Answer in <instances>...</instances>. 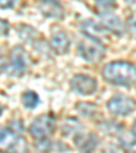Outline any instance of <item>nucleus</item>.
Listing matches in <instances>:
<instances>
[{"instance_id": "obj_13", "label": "nucleus", "mask_w": 136, "mask_h": 153, "mask_svg": "<svg viewBox=\"0 0 136 153\" xmlns=\"http://www.w3.org/2000/svg\"><path fill=\"white\" fill-rule=\"evenodd\" d=\"M117 140H119V144L124 149H131V148H133L136 145V134L132 130H122L119 134Z\"/></svg>"}, {"instance_id": "obj_1", "label": "nucleus", "mask_w": 136, "mask_h": 153, "mask_svg": "<svg viewBox=\"0 0 136 153\" xmlns=\"http://www.w3.org/2000/svg\"><path fill=\"white\" fill-rule=\"evenodd\" d=\"M102 76L112 85L131 87L136 83V67L128 61H110L102 69Z\"/></svg>"}, {"instance_id": "obj_19", "label": "nucleus", "mask_w": 136, "mask_h": 153, "mask_svg": "<svg viewBox=\"0 0 136 153\" xmlns=\"http://www.w3.org/2000/svg\"><path fill=\"white\" fill-rule=\"evenodd\" d=\"M10 31V23L6 19L0 18V34L2 35H7Z\"/></svg>"}, {"instance_id": "obj_17", "label": "nucleus", "mask_w": 136, "mask_h": 153, "mask_svg": "<svg viewBox=\"0 0 136 153\" xmlns=\"http://www.w3.org/2000/svg\"><path fill=\"white\" fill-rule=\"evenodd\" d=\"M95 4L102 12H110L116 7V0H95Z\"/></svg>"}, {"instance_id": "obj_11", "label": "nucleus", "mask_w": 136, "mask_h": 153, "mask_svg": "<svg viewBox=\"0 0 136 153\" xmlns=\"http://www.w3.org/2000/svg\"><path fill=\"white\" fill-rule=\"evenodd\" d=\"M80 30L84 37H91V38H97V39H101L102 35L109 33L101 23H97V22H94L91 19H87L84 22H82Z\"/></svg>"}, {"instance_id": "obj_5", "label": "nucleus", "mask_w": 136, "mask_h": 153, "mask_svg": "<svg viewBox=\"0 0 136 153\" xmlns=\"http://www.w3.org/2000/svg\"><path fill=\"white\" fill-rule=\"evenodd\" d=\"M27 69V56L22 46H15L11 50V58L10 64L7 65L6 72L8 76H18L23 75Z\"/></svg>"}, {"instance_id": "obj_20", "label": "nucleus", "mask_w": 136, "mask_h": 153, "mask_svg": "<svg viewBox=\"0 0 136 153\" xmlns=\"http://www.w3.org/2000/svg\"><path fill=\"white\" fill-rule=\"evenodd\" d=\"M125 3H127L132 10L136 11V0H125Z\"/></svg>"}, {"instance_id": "obj_4", "label": "nucleus", "mask_w": 136, "mask_h": 153, "mask_svg": "<svg viewBox=\"0 0 136 153\" xmlns=\"http://www.w3.org/2000/svg\"><path fill=\"white\" fill-rule=\"evenodd\" d=\"M106 107L109 113H112L116 117H127L129 114L133 113L136 107V102L132 98L127 95H114L113 98H110L106 103Z\"/></svg>"}, {"instance_id": "obj_2", "label": "nucleus", "mask_w": 136, "mask_h": 153, "mask_svg": "<svg viewBox=\"0 0 136 153\" xmlns=\"http://www.w3.org/2000/svg\"><path fill=\"white\" fill-rule=\"evenodd\" d=\"M78 53L87 62H98L105 57V46L101 39L84 37L78 43Z\"/></svg>"}, {"instance_id": "obj_18", "label": "nucleus", "mask_w": 136, "mask_h": 153, "mask_svg": "<svg viewBox=\"0 0 136 153\" xmlns=\"http://www.w3.org/2000/svg\"><path fill=\"white\" fill-rule=\"evenodd\" d=\"M19 0H0V8L2 10H11L17 6Z\"/></svg>"}, {"instance_id": "obj_25", "label": "nucleus", "mask_w": 136, "mask_h": 153, "mask_svg": "<svg viewBox=\"0 0 136 153\" xmlns=\"http://www.w3.org/2000/svg\"><path fill=\"white\" fill-rule=\"evenodd\" d=\"M127 153H133V152H127Z\"/></svg>"}, {"instance_id": "obj_22", "label": "nucleus", "mask_w": 136, "mask_h": 153, "mask_svg": "<svg viewBox=\"0 0 136 153\" xmlns=\"http://www.w3.org/2000/svg\"><path fill=\"white\" fill-rule=\"evenodd\" d=\"M132 131L136 134V119H135V122H133V125H132Z\"/></svg>"}, {"instance_id": "obj_9", "label": "nucleus", "mask_w": 136, "mask_h": 153, "mask_svg": "<svg viewBox=\"0 0 136 153\" xmlns=\"http://www.w3.org/2000/svg\"><path fill=\"white\" fill-rule=\"evenodd\" d=\"M50 46L57 54L63 56L70 52L71 48V39L65 31H57L53 33L50 37Z\"/></svg>"}, {"instance_id": "obj_7", "label": "nucleus", "mask_w": 136, "mask_h": 153, "mask_svg": "<svg viewBox=\"0 0 136 153\" xmlns=\"http://www.w3.org/2000/svg\"><path fill=\"white\" fill-rule=\"evenodd\" d=\"M98 137L94 133H84L78 131L74 136V144L82 153H93L98 146Z\"/></svg>"}, {"instance_id": "obj_10", "label": "nucleus", "mask_w": 136, "mask_h": 153, "mask_svg": "<svg viewBox=\"0 0 136 153\" xmlns=\"http://www.w3.org/2000/svg\"><path fill=\"white\" fill-rule=\"evenodd\" d=\"M40 11L44 16L52 18V19H61L64 16V8L57 0L40 1Z\"/></svg>"}, {"instance_id": "obj_12", "label": "nucleus", "mask_w": 136, "mask_h": 153, "mask_svg": "<svg viewBox=\"0 0 136 153\" xmlns=\"http://www.w3.org/2000/svg\"><path fill=\"white\" fill-rule=\"evenodd\" d=\"M18 137H19L18 131H15L11 126L3 127V129L0 130V145H2V146H6V148L11 146V145L17 141Z\"/></svg>"}, {"instance_id": "obj_14", "label": "nucleus", "mask_w": 136, "mask_h": 153, "mask_svg": "<svg viewBox=\"0 0 136 153\" xmlns=\"http://www.w3.org/2000/svg\"><path fill=\"white\" fill-rule=\"evenodd\" d=\"M76 110L86 118H95L98 114V106L94 103H87V102H79L76 104Z\"/></svg>"}, {"instance_id": "obj_21", "label": "nucleus", "mask_w": 136, "mask_h": 153, "mask_svg": "<svg viewBox=\"0 0 136 153\" xmlns=\"http://www.w3.org/2000/svg\"><path fill=\"white\" fill-rule=\"evenodd\" d=\"M7 65H6V61H4V58H0V72L2 71H6Z\"/></svg>"}, {"instance_id": "obj_23", "label": "nucleus", "mask_w": 136, "mask_h": 153, "mask_svg": "<svg viewBox=\"0 0 136 153\" xmlns=\"http://www.w3.org/2000/svg\"><path fill=\"white\" fill-rule=\"evenodd\" d=\"M2 113H3V108H2V106H0V115H2Z\"/></svg>"}, {"instance_id": "obj_3", "label": "nucleus", "mask_w": 136, "mask_h": 153, "mask_svg": "<svg viewBox=\"0 0 136 153\" xmlns=\"http://www.w3.org/2000/svg\"><path fill=\"white\" fill-rule=\"evenodd\" d=\"M56 121L52 114H42L33 121L29 127V133L35 141H44L55 131Z\"/></svg>"}, {"instance_id": "obj_6", "label": "nucleus", "mask_w": 136, "mask_h": 153, "mask_svg": "<svg viewBox=\"0 0 136 153\" xmlns=\"http://www.w3.org/2000/svg\"><path fill=\"white\" fill-rule=\"evenodd\" d=\"M70 85L74 92L83 96L93 95L98 90V81L94 77H91L90 75H83V73L74 76L70 81Z\"/></svg>"}, {"instance_id": "obj_8", "label": "nucleus", "mask_w": 136, "mask_h": 153, "mask_svg": "<svg viewBox=\"0 0 136 153\" xmlns=\"http://www.w3.org/2000/svg\"><path fill=\"white\" fill-rule=\"evenodd\" d=\"M99 18H101V25L109 33H112L114 35H122V33H124V25L120 20V18H117L116 15L110 14V12H101Z\"/></svg>"}, {"instance_id": "obj_16", "label": "nucleus", "mask_w": 136, "mask_h": 153, "mask_svg": "<svg viewBox=\"0 0 136 153\" xmlns=\"http://www.w3.org/2000/svg\"><path fill=\"white\" fill-rule=\"evenodd\" d=\"M7 153H27V144H26V140L23 137H18L17 141L8 146V152Z\"/></svg>"}, {"instance_id": "obj_15", "label": "nucleus", "mask_w": 136, "mask_h": 153, "mask_svg": "<svg viewBox=\"0 0 136 153\" xmlns=\"http://www.w3.org/2000/svg\"><path fill=\"white\" fill-rule=\"evenodd\" d=\"M22 104L26 107L27 110H33L40 104V96L34 91H25L22 94Z\"/></svg>"}, {"instance_id": "obj_24", "label": "nucleus", "mask_w": 136, "mask_h": 153, "mask_svg": "<svg viewBox=\"0 0 136 153\" xmlns=\"http://www.w3.org/2000/svg\"><path fill=\"white\" fill-rule=\"evenodd\" d=\"M0 153H7V152H3V150H2V149H0Z\"/></svg>"}]
</instances>
